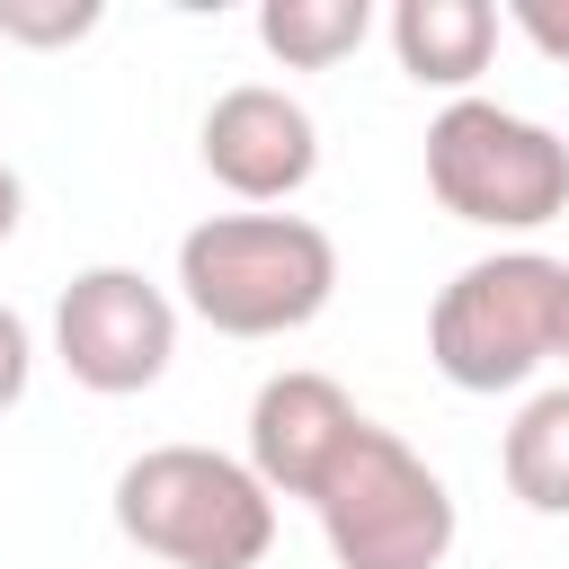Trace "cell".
<instances>
[{
    "label": "cell",
    "mask_w": 569,
    "mask_h": 569,
    "mask_svg": "<svg viewBox=\"0 0 569 569\" xmlns=\"http://www.w3.org/2000/svg\"><path fill=\"white\" fill-rule=\"evenodd\" d=\"M338 293V240L311 213H204L178 240V302L213 338H293Z\"/></svg>",
    "instance_id": "6da1fadb"
},
{
    "label": "cell",
    "mask_w": 569,
    "mask_h": 569,
    "mask_svg": "<svg viewBox=\"0 0 569 569\" xmlns=\"http://www.w3.org/2000/svg\"><path fill=\"white\" fill-rule=\"evenodd\" d=\"M116 533L169 569H258L276 551V498L240 453L151 445L116 471Z\"/></svg>",
    "instance_id": "7a4b0ae2"
},
{
    "label": "cell",
    "mask_w": 569,
    "mask_h": 569,
    "mask_svg": "<svg viewBox=\"0 0 569 569\" xmlns=\"http://www.w3.org/2000/svg\"><path fill=\"white\" fill-rule=\"evenodd\" d=\"M560 267L569 258H542V249H489L453 267V284L427 311V365L480 400L525 391L560 338Z\"/></svg>",
    "instance_id": "3957f363"
},
{
    "label": "cell",
    "mask_w": 569,
    "mask_h": 569,
    "mask_svg": "<svg viewBox=\"0 0 569 569\" xmlns=\"http://www.w3.org/2000/svg\"><path fill=\"white\" fill-rule=\"evenodd\" d=\"M427 196L471 231H542L569 213V142L498 98H445L427 124Z\"/></svg>",
    "instance_id": "277c9868"
},
{
    "label": "cell",
    "mask_w": 569,
    "mask_h": 569,
    "mask_svg": "<svg viewBox=\"0 0 569 569\" xmlns=\"http://www.w3.org/2000/svg\"><path fill=\"white\" fill-rule=\"evenodd\" d=\"M338 569H436L453 551V489L436 462H418L391 427H356L338 471L311 498Z\"/></svg>",
    "instance_id": "5b68a950"
},
{
    "label": "cell",
    "mask_w": 569,
    "mask_h": 569,
    "mask_svg": "<svg viewBox=\"0 0 569 569\" xmlns=\"http://www.w3.org/2000/svg\"><path fill=\"white\" fill-rule=\"evenodd\" d=\"M53 356L80 391L133 400L178 356V293L151 284L142 267H80L53 302Z\"/></svg>",
    "instance_id": "8992f818"
},
{
    "label": "cell",
    "mask_w": 569,
    "mask_h": 569,
    "mask_svg": "<svg viewBox=\"0 0 569 569\" xmlns=\"http://www.w3.org/2000/svg\"><path fill=\"white\" fill-rule=\"evenodd\" d=\"M196 160H204V178H213L222 196H240L249 213H267V204H284V196L311 187V169H320V124H311V107H302L293 89L240 80V89H222V98L204 107Z\"/></svg>",
    "instance_id": "52a82bcc"
},
{
    "label": "cell",
    "mask_w": 569,
    "mask_h": 569,
    "mask_svg": "<svg viewBox=\"0 0 569 569\" xmlns=\"http://www.w3.org/2000/svg\"><path fill=\"white\" fill-rule=\"evenodd\" d=\"M356 427H365V409L329 382V373H311V365H284V373H267L258 382V400H249V471L267 480V498H320V480L338 471V453L356 445Z\"/></svg>",
    "instance_id": "ba28073f"
},
{
    "label": "cell",
    "mask_w": 569,
    "mask_h": 569,
    "mask_svg": "<svg viewBox=\"0 0 569 569\" xmlns=\"http://www.w3.org/2000/svg\"><path fill=\"white\" fill-rule=\"evenodd\" d=\"M391 53L418 89H453L471 98V80L498 53V9L489 0H391Z\"/></svg>",
    "instance_id": "9c48e42d"
},
{
    "label": "cell",
    "mask_w": 569,
    "mask_h": 569,
    "mask_svg": "<svg viewBox=\"0 0 569 569\" xmlns=\"http://www.w3.org/2000/svg\"><path fill=\"white\" fill-rule=\"evenodd\" d=\"M498 471L533 516H569V382H551L516 409V427L498 445Z\"/></svg>",
    "instance_id": "30bf717a"
},
{
    "label": "cell",
    "mask_w": 569,
    "mask_h": 569,
    "mask_svg": "<svg viewBox=\"0 0 569 569\" xmlns=\"http://www.w3.org/2000/svg\"><path fill=\"white\" fill-rule=\"evenodd\" d=\"M373 36V0H258V44L284 71H338Z\"/></svg>",
    "instance_id": "8fae6325"
},
{
    "label": "cell",
    "mask_w": 569,
    "mask_h": 569,
    "mask_svg": "<svg viewBox=\"0 0 569 569\" xmlns=\"http://www.w3.org/2000/svg\"><path fill=\"white\" fill-rule=\"evenodd\" d=\"M98 0H0V44H36V53H53V44H80V36H98Z\"/></svg>",
    "instance_id": "7c38bea8"
},
{
    "label": "cell",
    "mask_w": 569,
    "mask_h": 569,
    "mask_svg": "<svg viewBox=\"0 0 569 569\" xmlns=\"http://www.w3.org/2000/svg\"><path fill=\"white\" fill-rule=\"evenodd\" d=\"M507 18L542 62H569V0H507Z\"/></svg>",
    "instance_id": "4fadbf2b"
},
{
    "label": "cell",
    "mask_w": 569,
    "mask_h": 569,
    "mask_svg": "<svg viewBox=\"0 0 569 569\" xmlns=\"http://www.w3.org/2000/svg\"><path fill=\"white\" fill-rule=\"evenodd\" d=\"M27 373H36V338H27V320L0 302V409L27 400Z\"/></svg>",
    "instance_id": "5bb4252c"
},
{
    "label": "cell",
    "mask_w": 569,
    "mask_h": 569,
    "mask_svg": "<svg viewBox=\"0 0 569 569\" xmlns=\"http://www.w3.org/2000/svg\"><path fill=\"white\" fill-rule=\"evenodd\" d=\"M18 222H27V187H18V169L0 160V240H18Z\"/></svg>",
    "instance_id": "9a60e30c"
},
{
    "label": "cell",
    "mask_w": 569,
    "mask_h": 569,
    "mask_svg": "<svg viewBox=\"0 0 569 569\" xmlns=\"http://www.w3.org/2000/svg\"><path fill=\"white\" fill-rule=\"evenodd\" d=\"M551 356L569 365V267H560V338H551Z\"/></svg>",
    "instance_id": "2e32d148"
}]
</instances>
